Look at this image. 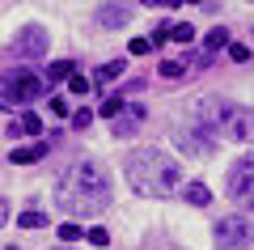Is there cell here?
Masks as SVG:
<instances>
[{
	"instance_id": "cell-1",
	"label": "cell",
	"mask_w": 254,
	"mask_h": 250,
	"mask_svg": "<svg viewBox=\"0 0 254 250\" xmlns=\"http://www.w3.org/2000/svg\"><path fill=\"white\" fill-rule=\"evenodd\" d=\"M55 204H60L64 212H72V216L106 212L110 208V174H106V166L93 161V157L72 161V166L60 174V182H55Z\"/></svg>"
},
{
	"instance_id": "cell-2",
	"label": "cell",
	"mask_w": 254,
	"mask_h": 250,
	"mask_svg": "<svg viewBox=\"0 0 254 250\" xmlns=\"http://www.w3.org/2000/svg\"><path fill=\"white\" fill-rule=\"evenodd\" d=\"M123 174H127V187L144 199H165L174 187L182 182L178 161L170 157L165 149H136L123 157Z\"/></svg>"
},
{
	"instance_id": "cell-3",
	"label": "cell",
	"mask_w": 254,
	"mask_h": 250,
	"mask_svg": "<svg viewBox=\"0 0 254 250\" xmlns=\"http://www.w3.org/2000/svg\"><path fill=\"white\" fill-rule=\"evenodd\" d=\"M195 127H203L216 140H237L250 144L254 140V110L237 106L233 98H220V93H208V98L195 102Z\"/></svg>"
},
{
	"instance_id": "cell-4",
	"label": "cell",
	"mask_w": 254,
	"mask_h": 250,
	"mask_svg": "<svg viewBox=\"0 0 254 250\" xmlns=\"http://www.w3.org/2000/svg\"><path fill=\"white\" fill-rule=\"evenodd\" d=\"M43 89H47V77H34L30 68H13L0 81V102H4V110H21L34 98H43Z\"/></svg>"
},
{
	"instance_id": "cell-5",
	"label": "cell",
	"mask_w": 254,
	"mask_h": 250,
	"mask_svg": "<svg viewBox=\"0 0 254 250\" xmlns=\"http://www.w3.org/2000/svg\"><path fill=\"white\" fill-rule=\"evenodd\" d=\"M225 191H229L233 204H242V208H250V212H254V153H242V157L229 166Z\"/></svg>"
},
{
	"instance_id": "cell-6",
	"label": "cell",
	"mask_w": 254,
	"mask_h": 250,
	"mask_svg": "<svg viewBox=\"0 0 254 250\" xmlns=\"http://www.w3.org/2000/svg\"><path fill=\"white\" fill-rule=\"evenodd\" d=\"M212 242H216L220 250H242V246H250L254 242V221L250 216H220L216 221V229H212Z\"/></svg>"
},
{
	"instance_id": "cell-7",
	"label": "cell",
	"mask_w": 254,
	"mask_h": 250,
	"mask_svg": "<svg viewBox=\"0 0 254 250\" xmlns=\"http://www.w3.org/2000/svg\"><path fill=\"white\" fill-rule=\"evenodd\" d=\"M47 43H51V38H47L43 26H26V30L9 43V55H13V60H43V55H47Z\"/></svg>"
},
{
	"instance_id": "cell-8",
	"label": "cell",
	"mask_w": 254,
	"mask_h": 250,
	"mask_svg": "<svg viewBox=\"0 0 254 250\" xmlns=\"http://www.w3.org/2000/svg\"><path fill=\"white\" fill-rule=\"evenodd\" d=\"M131 17H136V4H102L98 9V26L102 30H119V26H127Z\"/></svg>"
},
{
	"instance_id": "cell-9",
	"label": "cell",
	"mask_w": 254,
	"mask_h": 250,
	"mask_svg": "<svg viewBox=\"0 0 254 250\" xmlns=\"http://www.w3.org/2000/svg\"><path fill=\"white\" fill-rule=\"evenodd\" d=\"M178 149L190 153V157H208V153H212V140H208L203 127H195V132H178Z\"/></svg>"
},
{
	"instance_id": "cell-10",
	"label": "cell",
	"mask_w": 254,
	"mask_h": 250,
	"mask_svg": "<svg viewBox=\"0 0 254 250\" xmlns=\"http://www.w3.org/2000/svg\"><path fill=\"white\" fill-rule=\"evenodd\" d=\"M140 123H144V106H127L123 115H119L115 123H110V132H115L119 140H123V136H131V132H136Z\"/></svg>"
},
{
	"instance_id": "cell-11",
	"label": "cell",
	"mask_w": 254,
	"mask_h": 250,
	"mask_svg": "<svg viewBox=\"0 0 254 250\" xmlns=\"http://www.w3.org/2000/svg\"><path fill=\"white\" fill-rule=\"evenodd\" d=\"M47 157V144H30V149H13L9 161L13 166H30V161H43Z\"/></svg>"
},
{
	"instance_id": "cell-12",
	"label": "cell",
	"mask_w": 254,
	"mask_h": 250,
	"mask_svg": "<svg viewBox=\"0 0 254 250\" xmlns=\"http://www.w3.org/2000/svg\"><path fill=\"white\" fill-rule=\"evenodd\" d=\"M220 47H229V30H225V26H216L208 38H203V64H208L212 51H220Z\"/></svg>"
},
{
	"instance_id": "cell-13",
	"label": "cell",
	"mask_w": 254,
	"mask_h": 250,
	"mask_svg": "<svg viewBox=\"0 0 254 250\" xmlns=\"http://www.w3.org/2000/svg\"><path fill=\"white\" fill-rule=\"evenodd\" d=\"M21 132H30V136H38V132H43V119H38L34 110H26V115H21L17 123L9 127V136H21Z\"/></svg>"
},
{
	"instance_id": "cell-14",
	"label": "cell",
	"mask_w": 254,
	"mask_h": 250,
	"mask_svg": "<svg viewBox=\"0 0 254 250\" xmlns=\"http://www.w3.org/2000/svg\"><path fill=\"white\" fill-rule=\"evenodd\" d=\"M187 68H190V60H165L161 68V81H187Z\"/></svg>"
},
{
	"instance_id": "cell-15",
	"label": "cell",
	"mask_w": 254,
	"mask_h": 250,
	"mask_svg": "<svg viewBox=\"0 0 254 250\" xmlns=\"http://www.w3.org/2000/svg\"><path fill=\"white\" fill-rule=\"evenodd\" d=\"M182 195H187V204H203V208L212 204V191H208V182H187V191H182Z\"/></svg>"
},
{
	"instance_id": "cell-16",
	"label": "cell",
	"mask_w": 254,
	"mask_h": 250,
	"mask_svg": "<svg viewBox=\"0 0 254 250\" xmlns=\"http://www.w3.org/2000/svg\"><path fill=\"white\" fill-rule=\"evenodd\" d=\"M72 77H76V64L72 60H60V64L47 68V81H72Z\"/></svg>"
},
{
	"instance_id": "cell-17",
	"label": "cell",
	"mask_w": 254,
	"mask_h": 250,
	"mask_svg": "<svg viewBox=\"0 0 254 250\" xmlns=\"http://www.w3.org/2000/svg\"><path fill=\"white\" fill-rule=\"evenodd\" d=\"M119 77H123V60H110V64H102V68H98V77H93V81L102 85V81H119Z\"/></svg>"
},
{
	"instance_id": "cell-18",
	"label": "cell",
	"mask_w": 254,
	"mask_h": 250,
	"mask_svg": "<svg viewBox=\"0 0 254 250\" xmlns=\"http://www.w3.org/2000/svg\"><path fill=\"white\" fill-rule=\"evenodd\" d=\"M17 225H21V229H43V225H47V212H21Z\"/></svg>"
},
{
	"instance_id": "cell-19",
	"label": "cell",
	"mask_w": 254,
	"mask_h": 250,
	"mask_svg": "<svg viewBox=\"0 0 254 250\" xmlns=\"http://www.w3.org/2000/svg\"><path fill=\"white\" fill-rule=\"evenodd\" d=\"M190 38H195V30H190L187 21H178V26L170 30V43H190Z\"/></svg>"
},
{
	"instance_id": "cell-20",
	"label": "cell",
	"mask_w": 254,
	"mask_h": 250,
	"mask_svg": "<svg viewBox=\"0 0 254 250\" xmlns=\"http://www.w3.org/2000/svg\"><path fill=\"white\" fill-rule=\"evenodd\" d=\"M127 51H131V55H148V51H153V38H131Z\"/></svg>"
},
{
	"instance_id": "cell-21",
	"label": "cell",
	"mask_w": 254,
	"mask_h": 250,
	"mask_svg": "<svg viewBox=\"0 0 254 250\" xmlns=\"http://www.w3.org/2000/svg\"><path fill=\"white\" fill-rule=\"evenodd\" d=\"M229 55H233L237 64H246V60H250V47H246V43H229Z\"/></svg>"
},
{
	"instance_id": "cell-22",
	"label": "cell",
	"mask_w": 254,
	"mask_h": 250,
	"mask_svg": "<svg viewBox=\"0 0 254 250\" xmlns=\"http://www.w3.org/2000/svg\"><path fill=\"white\" fill-rule=\"evenodd\" d=\"M89 123H93V110H76V115H72V127H76V132H85Z\"/></svg>"
},
{
	"instance_id": "cell-23",
	"label": "cell",
	"mask_w": 254,
	"mask_h": 250,
	"mask_svg": "<svg viewBox=\"0 0 254 250\" xmlns=\"http://www.w3.org/2000/svg\"><path fill=\"white\" fill-rule=\"evenodd\" d=\"M68 89L81 98V93H89V81H85V77H72V81H68Z\"/></svg>"
},
{
	"instance_id": "cell-24",
	"label": "cell",
	"mask_w": 254,
	"mask_h": 250,
	"mask_svg": "<svg viewBox=\"0 0 254 250\" xmlns=\"http://www.w3.org/2000/svg\"><path fill=\"white\" fill-rule=\"evenodd\" d=\"M60 238H64V242H76V238H81V229H76V225H68V221H64V225H60Z\"/></svg>"
},
{
	"instance_id": "cell-25",
	"label": "cell",
	"mask_w": 254,
	"mask_h": 250,
	"mask_svg": "<svg viewBox=\"0 0 254 250\" xmlns=\"http://www.w3.org/2000/svg\"><path fill=\"white\" fill-rule=\"evenodd\" d=\"M89 242H93V246H106L110 233H106V229H89Z\"/></svg>"
},
{
	"instance_id": "cell-26",
	"label": "cell",
	"mask_w": 254,
	"mask_h": 250,
	"mask_svg": "<svg viewBox=\"0 0 254 250\" xmlns=\"http://www.w3.org/2000/svg\"><path fill=\"white\" fill-rule=\"evenodd\" d=\"M60 250H68V246H60Z\"/></svg>"
}]
</instances>
